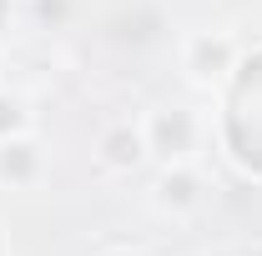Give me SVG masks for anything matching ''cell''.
<instances>
[{
  "instance_id": "obj_1",
  "label": "cell",
  "mask_w": 262,
  "mask_h": 256,
  "mask_svg": "<svg viewBox=\"0 0 262 256\" xmlns=\"http://www.w3.org/2000/svg\"><path fill=\"white\" fill-rule=\"evenodd\" d=\"M237 40L227 31H192L182 40V70H187V81L202 86V91H217V86H227L232 70H237Z\"/></svg>"
},
{
  "instance_id": "obj_2",
  "label": "cell",
  "mask_w": 262,
  "mask_h": 256,
  "mask_svg": "<svg viewBox=\"0 0 262 256\" xmlns=\"http://www.w3.org/2000/svg\"><path fill=\"white\" fill-rule=\"evenodd\" d=\"M141 126H146V151L157 161H196L202 116L192 106H157L151 116H141Z\"/></svg>"
},
{
  "instance_id": "obj_3",
  "label": "cell",
  "mask_w": 262,
  "mask_h": 256,
  "mask_svg": "<svg viewBox=\"0 0 262 256\" xmlns=\"http://www.w3.org/2000/svg\"><path fill=\"white\" fill-rule=\"evenodd\" d=\"M207 201V176L196 171V161H162L151 176V206L166 216H192Z\"/></svg>"
},
{
  "instance_id": "obj_4",
  "label": "cell",
  "mask_w": 262,
  "mask_h": 256,
  "mask_svg": "<svg viewBox=\"0 0 262 256\" xmlns=\"http://www.w3.org/2000/svg\"><path fill=\"white\" fill-rule=\"evenodd\" d=\"M96 161H101V171H111V176L141 171L151 161V151H146V126L141 121H111L96 136Z\"/></svg>"
},
{
  "instance_id": "obj_5",
  "label": "cell",
  "mask_w": 262,
  "mask_h": 256,
  "mask_svg": "<svg viewBox=\"0 0 262 256\" xmlns=\"http://www.w3.org/2000/svg\"><path fill=\"white\" fill-rule=\"evenodd\" d=\"M40 176H46V146L35 141V131L0 141V186L31 191V186H40Z\"/></svg>"
},
{
  "instance_id": "obj_6",
  "label": "cell",
  "mask_w": 262,
  "mask_h": 256,
  "mask_svg": "<svg viewBox=\"0 0 262 256\" xmlns=\"http://www.w3.org/2000/svg\"><path fill=\"white\" fill-rule=\"evenodd\" d=\"M26 131H31V111H26V100L10 96V91H0V141L26 136Z\"/></svg>"
},
{
  "instance_id": "obj_7",
  "label": "cell",
  "mask_w": 262,
  "mask_h": 256,
  "mask_svg": "<svg viewBox=\"0 0 262 256\" xmlns=\"http://www.w3.org/2000/svg\"><path fill=\"white\" fill-rule=\"evenodd\" d=\"M106 256H146V251H106Z\"/></svg>"
},
{
  "instance_id": "obj_8",
  "label": "cell",
  "mask_w": 262,
  "mask_h": 256,
  "mask_svg": "<svg viewBox=\"0 0 262 256\" xmlns=\"http://www.w3.org/2000/svg\"><path fill=\"white\" fill-rule=\"evenodd\" d=\"M0 251H5V246H0Z\"/></svg>"
}]
</instances>
